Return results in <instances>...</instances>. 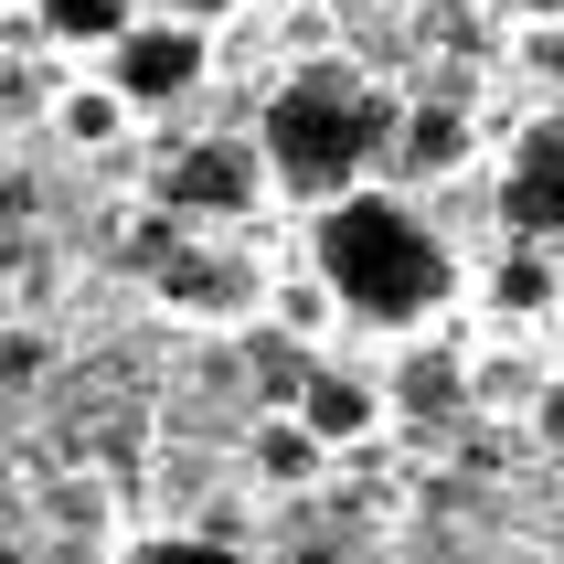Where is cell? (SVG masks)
I'll use <instances>...</instances> for the list:
<instances>
[{"mask_svg":"<svg viewBox=\"0 0 564 564\" xmlns=\"http://www.w3.org/2000/svg\"><path fill=\"white\" fill-rule=\"evenodd\" d=\"M203 75H214V43H203L192 22H160V11H139V22L96 54V86L118 96L128 118H139V107H182Z\"/></svg>","mask_w":564,"mask_h":564,"instance_id":"3","label":"cell"},{"mask_svg":"<svg viewBox=\"0 0 564 564\" xmlns=\"http://www.w3.org/2000/svg\"><path fill=\"white\" fill-rule=\"evenodd\" d=\"M160 299L182 319H235L246 299H267V278H256L246 256H224V246H203V235H182L171 246V267H160Z\"/></svg>","mask_w":564,"mask_h":564,"instance_id":"7","label":"cell"},{"mask_svg":"<svg viewBox=\"0 0 564 564\" xmlns=\"http://www.w3.org/2000/svg\"><path fill=\"white\" fill-rule=\"evenodd\" d=\"M0 330H11V278H0Z\"/></svg>","mask_w":564,"mask_h":564,"instance_id":"20","label":"cell"},{"mask_svg":"<svg viewBox=\"0 0 564 564\" xmlns=\"http://www.w3.org/2000/svg\"><path fill=\"white\" fill-rule=\"evenodd\" d=\"M288 415H299L310 447L330 458V447H362V437H373L383 415H394V394H383L373 373H351V362H310V373L288 383Z\"/></svg>","mask_w":564,"mask_h":564,"instance_id":"6","label":"cell"},{"mask_svg":"<svg viewBox=\"0 0 564 564\" xmlns=\"http://www.w3.org/2000/svg\"><path fill=\"white\" fill-rule=\"evenodd\" d=\"M310 458H319V447H310V426H299V415L256 437V469H267V479H310Z\"/></svg>","mask_w":564,"mask_h":564,"instance_id":"14","label":"cell"},{"mask_svg":"<svg viewBox=\"0 0 564 564\" xmlns=\"http://www.w3.org/2000/svg\"><path fill=\"white\" fill-rule=\"evenodd\" d=\"M522 54H533L543 75H564V22H554V32H533V43H522Z\"/></svg>","mask_w":564,"mask_h":564,"instance_id":"18","label":"cell"},{"mask_svg":"<svg viewBox=\"0 0 564 564\" xmlns=\"http://www.w3.org/2000/svg\"><path fill=\"white\" fill-rule=\"evenodd\" d=\"M256 192H267L256 139H192V150H171L150 214L171 224V235H203V224H224V214H256Z\"/></svg>","mask_w":564,"mask_h":564,"instance_id":"4","label":"cell"},{"mask_svg":"<svg viewBox=\"0 0 564 564\" xmlns=\"http://www.w3.org/2000/svg\"><path fill=\"white\" fill-rule=\"evenodd\" d=\"M394 118H405V107H394L383 75L319 54V64H299V75L267 96L256 160H267V182H288L299 203H341V192H362L373 160H394Z\"/></svg>","mask_w":564,"mask_h":564,"instance_id":"2","label":"cell"},{"mask_svg":"<svg viewBox=\"0 0 564 564\" xmlns=\"http://www.w3.org/2000/svg\"><path fill=\"white\" fill-rule=\"evenodd\" d=\"M458 160H469V118H458V107H405V118H394V171H405V182H437Z\"/></svg>","mask_w":564,"mask_h":564,"instance_id":"8","label":"cell"},{"mask_svg":"<svg viewBox=\"0 0 564 564\" xmlns=\"http://www.w3.org/2000/svg\"><path fill=\"white\" fill-rule=\"evenodd\" d=\"M139 11H160V22H192V32H214L235 0H139Z\"/></svg>","mask_w":564,"mask_h":564,"instance_id":"16","label":"cell"},{"mask_svg":"<svg viewBox=\"0 0 564 564\" xmlns=\"http://www.w3.org/2000/svg\"><path fill=\"white\" fill-rule=\"evenodd\" d=\"M54 128H64V139H75V150H107V139H118V128H128V107H118V96H107V86H75V96H64V107H54Z\"/></svg>","mask_w":564,"mask_h":564,"instance_id":"11","label":"cell"},{"mask_svg":"<svg viewBox=\"0 0 564 564\" xmlns=\"http://www.w3.org/2000/svg\"><path fill=\"white\" fill-rule=\"evenodd\" d=\"M533 426H543V447H564V373L533 383Z\"/></svg>","mask_w":564,"mask_h":564,"instance_id":"17","label":"cell"},{"mask_svg":"<svg viewBox=\"0 0 564 564\" xmlns=\"http://www.w3.org/2000/svg\"><path fill=\"white\" fill-rule=\"evenodd\" d=\"M43 362H54V351L32 341V330H0V394H22V383L43 373Z\"/></svg>","mask_w":564,"mask_h":564,"instance_id":"15","label":"cell"},{"mask_svg":"<svg viewBox=\"0 0 564 564\" xmlns=\"http://www.w3.org/2000/svg\"><path fill=\"white\" fill-rule=\"evenodd\" d=\"M490 299H501V310H511V319H533V310H543V299H554V267H543V256H511L501 278H490Z\"/></svg>","mask_w":564,"mask_h":564,"instance_id":"13","label":"cell"},{"mask_svg":"<svg viewBox=\"0 0 564 564\" xmlns=\"http://www.w3.org/2000/svg\"><path fill=\"white\" fill-rule=\"evenodd\" d=\"M394 405H415V415L458 405V351H405V373H394Z\"/></svg>","mask_w":564,"mask_h":564,"instance_id":"10","label":"cell"},{"mask_svg":"<svg viewBox=\"0 0 564 564\" xmlns=\"http://www.w3.org/2000/svg\"><path fill=\"white\" fill-rule=\"evenodd\" d=\"M310 278L330 288V310L362 330H426L458 299V256L405 192H341L310 214Z\"/></svg>","mask_w":564,"mask_h":564,"instance_id":"1","label":"cell"},{"mask_svg":"<svg viewBox=\"0 0 564 564\" xmlns=\"http://www.w3.org/2000/svg\"><path fill=\"white\" fill-rule=\"evenodd\" d=\"M128 22H139V0H32V32L43 43H96L107 54Z\"/></svg>","mask_w":564,"mask_h":564,"instance_id":"9","label":"cell"},{"mask_svg":"<svg viewBox=\"0 0 564 564\" xmlns=\"http://www.w3.org/2000/svg\"><path fill=\"white\" fill-rule=\"evenodd\" d=\"M501 224L522 235V246L564 235V107L511 139V160H501Z\"/></svg>","mask_w":564,"mask_h":564,"instance_id":"5","label":"cell"},{"mask_svg":"<svg viewBox=\"0 0 564 564\" xmlns=\"http://www.w3.org/2000/svg\"><path fill=\"white\" fill-rule=\"evenodd\" d=\"M522 22H533V32H554V22H564V0H522Z\"/></svg>","mask_w":564,"mask_h":564,"instance_id":"19","label":"cell"},{"mask_svg":"<svg viewBox=\"0 0 564 564\" xmlns=\"http://www.w3.org/2000/svg\"><path fill=\"white\" fill-rule=\"evenodd\" d=\"M128 564H246L224 533H150V543H128Z\"/></svg>","mask_w":564,"mask_h":564,"instance_id":"12","label":"cell"}]
</instances>
